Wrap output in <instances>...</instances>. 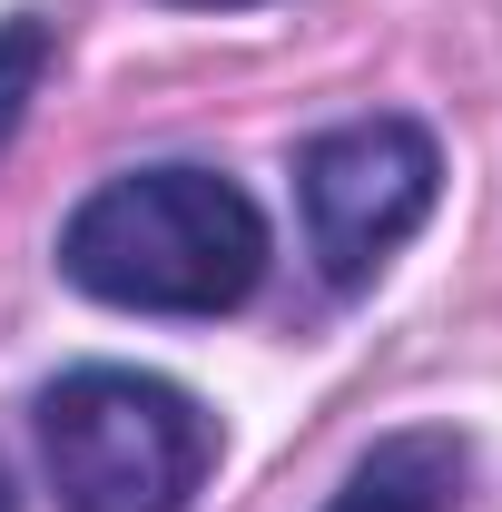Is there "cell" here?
<instances>
[{"instance_id":"3957f363","label":"cell","mask_w":502,"mask_h":512,"mask_svg":"<svg viewBox=\"0 0 502 512\" xmlns=\"http://www.w3.org/2000/svg\"><path fill=\"white\" fill-rule=\"evenodd\" d=\"M443 158L414 119H345L306 138L296 158V197H306V247L335 286H365L384 256L434 217Z\"/></svg>"},{"instance_id":"8992f818","label":"cell","mask_w":502,"mask_h":512,"mask_svg":"<svg viewBox=\"0 0 502 512\" xmlns=\"http://www.w3.org/2000/svg\"><path fill=\"white\" fill-rule=\"evenodd\" d=\"M188 10H247V0H188Z\"/></svg>"},{"instance_id":"5b68a950","label":"cell","mask_w":502,"mask_h":512,"mask_svg":"<svg viewBox=\"0 0 502 512\" xmlns=\"http://www.w3.org/2000/svg\"><path fill=\"white\" fill-rule=\"evenodd\" d=\"M40 69H50V30H40L30 10H20V20H0V148H10V128L30 119Z\"/></svg>"},{"instance_id":"52a82bcc","label":"cell","mask_w":502,"mask_h":512,"mask_svg":"<svg viewBox=\"0 0 502 512\" xmlns=\"http://www.w3.org/2000/svg\"><path fill=\"white\" fill-rule=\"evenodd\" d=\"M0 512H20V493H10V473H0Z\"/></svg>"},{"instance_id":"6da1fadb","label":"cell","mask_w":502,"mask_h":512,"mask_svg":"<svg viewBox=\"0 0 502 512\" xmlns=\"http://www.w3.org/2000/svg\"><path fill=\"white\" fill-rule=\"evenodd\" d=\"M60 276L128 316H227L266 276V217L217 168H128L69 207Z\"/></svg>"},{"instance_id":"277c9868","label":"cell","mask_w":502,"mask_h":512,"mask_svg":"<svg viewBox=\"0 0 502 512\" xmlns=\"http://www.w3.org/2000/svg\"><path fill=\"white\" fill-rule=\"evenodd\" d=\"M453 483H463V444L453 434H394V444H375L345 473V493L325 512H443Z\"/></svg>"},{"instance_id":"7a4b0ae2","label":"cell","mask_w":502,"mask_h":512,"mask_svg":"<svg viewBox=\"0 0 502 512\" xmlns=\"http://www.w3.org/2000/svg\"><path fill=\"white\" fill-rule=\"evenodd\" d=\"M40 453L60 512H178L217 463V424L168 375L79 365L40 394Z\"/></svg>"}]
</instances>
